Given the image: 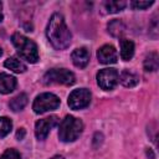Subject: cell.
Wrapping results in <instances>:
<instances>
[{"label":"cell","instance_id":"obj_1","mask_svg":"<svg viewBox=\"0 0 159 159\" xmlns=\"http://www.w3.org/2000/svg\"><path fill=\"white\" fill-rule=\"evenodd\" d=\"M46 36L56 50H65L71 45L72 34L61 14L55 12L51 16L46 29Z\"/></svg>","mask_w":159,"mask_h":159},{"label":"cell","instance_id":"obj_2","mask_svg":"<svg viewBox=\"0 0 159 159\" xmlns=\"http://www.w3.org/2000/svg\"><path fill=\"white\" fill-rule=\"evenodd\" d=\"M11 41H12L14 46L16 47L17 53L24 60H26L30 63H36L39 61V58H40L39 50H37L36 43L32 40H30L29 37L24 36L20 32H15L11 36Z\"/></svg>","mask_w":159,"mask_h":159},{"label":"cell","instance_id":"obj_3","mask_svg":"<svg viewBox=\"0 0 159 159\" xmlns=\"http://www.w3.org/2000/svg\"><path fill=\"white\" fill-rule=\"evenodd\" d=\"M82 130H83V123L81 119L73 116H66L60 124L58 138L61 142L65 143L75 142L81 135Z\"/></svg>","mask_w":159,"mask_h":159},{"label":"cell","instance_id":"obj_4","mask_svg":"<svg viewBox=\"0 0 159 159\" xmlns=\"http://www.w3.org/2000/svg\"><path fill=\"white\" fill-rule=\"evenodd\" d=\"M76 81V77L73 72L66 68H52L48 70L43 77L42 82L45 84H63V86H71Z\"/></svg>","mask_w":159,"mask_h":159},{"label":"cell","instance_id":"obj_5","mask_svg":"<svg viewBox=\"0 0 159 159\" xmlns=\"http://www.w3.org/2000/svg\"><path fill=\"white\" fill-rule=\"evenodd\" d=\"M60 98L57 96H55L53 93H41L39 94L34 103H32V109L35 113L37 114H42L45 112H48V111H53V109H57L60 107Z\"/></svg>","mask_w":159,"mask_h":159},{"label":"cell","instance_id":"obj_6","mask_svg":"<svg viewBox=\"0 0 159 159\" xmlns=\"http://www.w3.org/2000/svg\"><path fill=\"white\" fill-rule=\"evenodd\" d=\"M91 92L87 88H77L70 93L67 103L71 109H83L91 103Z\"/></svg>","mask_w":159,"mask_h":159},{"label":"cell","instance_id":"obj_7","mask_svg":"<svg viewBox=\"0 0 159 159\" xmlns=\"http://www.w3.org/2000/svg\"><path fill=\"white\" fill-rule=\"evenodd\" d=\"M118 76L119 73L117 72V70L103 68L97 73V83L104 91L113 89L118 83Z\"/></svg>","mask_w":159,"mask_h":159},{"label":"cell","instance_id":"obj_8","mask_svg":"<svg viewBox=\"0 0 159 159\" xmlns=\"http://www.w3.org/2000/svg\"><path fill=\"white\" fill-rule=\"evenodd\" d=\"M57 124H58V117L57 116H50V117L39 119L35 124V135H36V138L39 140L46 139V137L48 135L51 129L53 127H56Z\"/></svg>","mask_w":159,"mask_h":159},{"label":"cell","instance_id":"obj_9","mask_svg":"<svg viewBox=\"0 0 159 159\" xmlns=\"http://www.w3.org/2000/svg\"><path fill=\"white\" fill-rule=\"evenodd\" d=\"M97 58L103 65H111V63L117 62L118 53H117V50L112 45H103L97 51Z\"/></svg>","mask_w":159,"mask_h":159},{"label":"cell","instance_id":"obj_10","mask_svg":"<svg viewBox=\"0 0 159 159\" xmlns=\"http://www.w3.org/2000/svg\"><path fill=\"white\" fill-rule=\"evenodd\" d=\"M72 62L78 68H84L89 62V51L86 47L76 48L72 52Z\"/></svg>","mask_w":159,"mask_h":159},{"label":"cell","instance_id":"obj_11","mask_svg":"<svg viewBox=\"0 0 159 159\" xmlns=\"http://www.w3.org/2000/svg\"><path fill=\"white\" fill-rule=\"evenodd\" d=\"M16 84H17V81L14 76L7 75L5 72L0 73V93L7 94L12 92L16 88Z\"/></svg>","mask_w":159,"mask_h":159},{"label":"cell","instance_id":"obj_12","mask_svg":"<svg viewBox=\"0 0 159 159\" xmlns=\"http://www.w3.org/2000/svg\"><path fill=\"white\" fill-rule=\"evenodd\" d=\"M118 81H120V83L124 86V87H134L138 84L139 82V76L130 71V70H123L120 72V75L118 76Z\"/></svg>","mask_w":159,"mask_h":159},{"label":"cell","instance_id":"obj_13","mask_svg":"<svg viewBox=\"0 0 159 159\" xmlns=\"http://www.w3.org/2000/svg\"><path fill=\"white\" fill-rule=\"evenodd\" d=\"M120 57L124 61H129L134 55V43L128 39H120Z\"/></svg>","mask_w":159,"mask_h":159},{"label":"cell","instance_id":"obj_14","mask_svg":"<svg viewBox=\"0 0 159 159\" xmlns=\"http://www.w3.org/2000/svg\"><path fill=\"white\" fill-rule=\"evenodd\" d=\"M4 66H5L6 68L11 70L12 72H16V73H22V72H25V71L27 70L26 65H25L22 61L17 60L16 57H9V58L4 62Z\"/></svg>","mask_w":159,"mask_h":159},{"label":"cell","instance_id":"obj_15","mask_svg":"<svg viewBox=\"0 0 159 159\" xmlns=\"http://www.w3.org/2000/svg\"><path fill=\"white\" fill-rule=\"evenodd\" d=\"M159 67V56L157 52H150L144 60V70L147 72H154Z\"/></svg>","mask_w":159,"mask_h":159},{"label":"cell","instance_id":"obj_16","mask_svg":"<svg viewBox=\"0 0 159 159\" xmlns=\"http://www.w3.org/2000/svg\"><path fill=\"white\" fill-rule=\"evenodd\" d=\"M26 104H27V96L25 93H20V94L15 96L9 102V106L11 108V111H14V112H19V111L24 109Z\"/></svg>","mask_w":159,"mask_h":159},{"label":"cell","instance_id":"obj_17","mask_svg":"<svg viewBox=\"0 0 159 159\" xmlns=\"http://www.w3.org/2000/svg\"><path fill=\"white\" fill-rule=\"evenodd\" d=\"M124 30H125V26L120 20L116 19L108 24V32L114 37H120L122 34L124 32Z\"/></svg>","mask_w":159,"mask_h":159},{"label":"cell","instance_id":"obj_18","mask_svg":"<svg viewBox=\"0 0 159 159\" xmlns=\"http://www.w3.org/2000/svg\"><path fill=\"white\" fill-rule=\"evenodd\" d=\"M104 7L107 10V12L109 14H116L122 11L125 7V1H117V0H112V1H106L104 2Z\"/></svg>","mask_w":159,"mask_h":159},{"label":"cell","instance_id":"obj_19","mask_svg":"<svg viewBox=\"0 0 159 159\" xmlns=\"http://www.w3.org/2000/svg\"><path fill=\"white\" fill-rule=\"evenodd\" d=\"M12 122L7 117H0V137H5L11 132Z\"/></svg>","mask_w":159,"mask_h":159},{"label":"cell","instance_id":"obj_20","mask_svg":"<svg viewBox=\"0 0 159 159\" xmlns=\"http://www.w3.org/2000/svg\"><path fill=\"white\" fill-rule=\"evenodd\" d=\"M0 159H21V157H20V153L15 149H6L1 154Z\"/></svg>","mask_w":159,"mask_h":159},{"label":"cell","instance_id":"obj_21","mask_svg":"<svg viewBox=\"0 0 159 159\" xmlns=\"http://www.w3.org/2000/svg\"><path fill=\"white\" fill-rule=\"evenodd\" d=\"M154 4V1H132L130 5L133 9H137V10H144V9H148L149 6H152Z\"/></svg>","mask_w":159,"mask_h":159},{"label":"cell","instance_id":"obj_22","mask_svg":"<svg viewBox=\"0 0 159 159\" xmlns=\"http://www.w3.org/2000/svg\"><path fill=\"white\" fill-rule=\"evenodd\" d=\"M149 34L153 39H157L158 36V20H157V16L153 17L152 20V25L149 26Z\"/></svg>","mask_w":159,"mask_h":159},{"label":"cell","instance_id":"obj_23","mask_svg":"<svg viewBox=\"0 0 159 159\" xmlns=\"http://www.w3.org/2000/svg\"><path fill=\"white\" fill-rule=\"evenodd\" d=\"M24 135H25V129H24V128H20V129L17 130V133H16V138H17L19 140H21V139L24 138Z\"/></svg>","mask_w":159,"mask_h":159},{"label":"cell","instance_id":"obj_24","mask_svg":"<svg viewBox=\"0 0 159 159\" xmlns=\"http://www.w3.org/2000/svg\"><path fill=\"white\" fill-rule=\"evenodd\" d=\"M1 10H2V4H1V1H0V22L2 21V17H4V16H2V11H1Z\"/></svg>","mask_w":159,"mask_h":159},{"label":"cell","instance_id":"obj_25","mask_svg":"<svg viewBox=\"0 0 159 159\" xmlns=\"http://www.w3.org/2000/svg\"><path fill=\"white\" fill-rule=\"evenodd\" d=\"M51 159H63V157H61V155H55V157H52Z\"/></svg>","mask_w":159,"mask_h":159},{"label":"cell","instance_id":"obj_26","mask_svg":"<svg viewBox=\"0 0 159 159\" xmlns=\"http://www.w3.org/2000/svg\"><path fill=\"white\" fill-rule=\"evenodd\" d=\"M2 55V50H1V47H0V56Z\"/></svg>","mask_w":159,"mask_h":159}]
</instances>
